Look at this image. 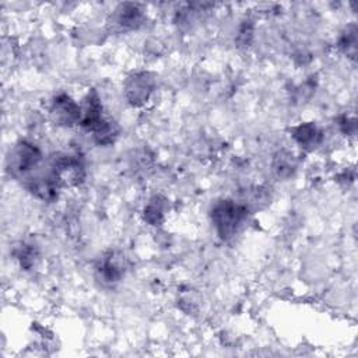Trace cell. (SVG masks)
I'll use <instances>...</instances> for the list:
<instances>
[{
	"instance_id": "1",
	"label": "cell",
	"mask_w": 358,
	"mask_h": 358,
	"mask_svg": "<svg viewBox=\"0 0 358 358\" xmlns=\"http://www.w3.org/2000/svg\"><path fill=\"white\" fill-rule=\"evenodd\" d=\"M249 208L242 201H235L232 199H222L214 203L210 211L211 224L217 235L227 241L232 238L242 224L246 221Z\"/></svg>"
},
{
	"instance_id": "2",
	"label": "cell",
	"mask_w": 358,
	"mask_h": 358,
	"mask_svg": "<svg viewBox=\"0 0 358 358\" xmlns=\"http://www.w3.org/2000/svg\"><path fill=\"white\" fill-rule=\"evenodd\" d=\"M49 171L60 189L78 186L85 179V168L83 161L77 155L71 154H59L53 157Z\"/></svg>"
},
{
	"instance_id": "3",
	"label": "cell",
	"mask_w": 358,
	"mask_h": 358,
	"mask_svg": "<svg viewBox=\"0 0 358 358\" xmlns=\"http://www.w3.org/2000/svg\"><path fill=\"white\" fill-rule=\"evenodd\" d=\"M49 115L53 123L62 127H71L80 124L81 105L66 92L55 95L49 105Z\"/></svg>"
},
{
	"instance_id": "4",
	"label": "cell",
	"mask_w": 358,
	"mask_h": 358,
	"mask_svg": "<svg viewBox=\"0 0 358 358\" xmlns=\"http://www.w3.org/2000/svg\"><path fill=\"white\" fill-rule=\"evenodd\" d=\"M42 159L41 150L25 140L18 141L8 157V168L14 175H27L35 169Z\"/></svg>"
},
{
	"instance_id": "5",
	"label": "cell",
	"mask_w": 358,
	"mask_h": 358,
	"mask_svg": "<svg viewBox=\"0 0 358 358\" xmlns=\"http://www.w3.org/2000/svg\"><path fill=\"white\" fill-rule=\"evenodd\" d=\"M155 88V78L150 71H137L124 81V96L131 106H143Z\"/></svg>"
},
{
	"instance_id": "6",
	"label": "cell",
	"mask_w": 358,
	"mask_h": 358,
	"mask_svg": "<svg viewBox=\"0 0 358 358\" xmlns=\"http://www.w3.org/2000/svg\"><path fill=\"white\" fill-rule=\"evenodd\" d=\"M144 11L136 3H123L112 14V24L119 31H133L144 24Z\"/></svg>"
},
{
	"instance_id": "7",
	"label": "cell",
	"mask_w": 358,
	"mask_h": 358,
	"mask_svg": "<svg viewBox=\"0 0 358 358\" xmlns=\"http://www.w3.org/2000/svg\"><path fill=\"white\" fill-rule=\"evenodd\" d=\"M291 137L298 147L313 151L323 140V131L315 122H302L291 129Z\"/></svg>"
},
{
	"instance_id": "8",
	"label": "cell",
	"mask_w": 358,
	"mask_h": 358,
	"mask_svg": "<svg viewBox=\"0 0 358 358\" xmlns=\"http://www.w3.org/2000/svg\"><path fill=\"white\" fill-rule=\"evenodd\" d=\"M103 115H102V103L101 99L96 94L95 90L88 91V94L84 96V102L81 105V120H80V126L87 130V131H92L102 120H103Z\"/></svg>"
},
{
	"instance_id": "9",
	"label": "cell",
	"mask_w": 358,
	"mask_h": 358,
	"mask_svg": "<svg viewBox=\"0 0 358 358\" xmlns=\"http://www.w3.org/2000/svg\"><path fill=\"white\" fill-rule=\"evenodd\" d=\"M96 277L98 280L105 285H115L120 281V278L124 274V264L122 256H117L115 253H109L106 257H103L96 268Z\"/></svg>"
},
{
	"instance_id": "10",
	"label": "cell",
	"mask_w": 358,
	"mask_h": 358,
	"mask_svg": "<svg viewBox=\"0 0 358 358\" xmlns=\"http://www.w3.org/2000/svg\"><path fill=\"white\" fill-rule=\"evenodd\" d=\"M168 211V201L165 197L152 196L143 208V220L151 227H159L165 222Z\"/></svg>"
},
{
	"instance_id": "11",
	"label": "cell",
	"mask_w": 358,
	"mask_h": 358,
	"mask_svg": "<svg viewBox=\"0 0 358 358\" xmlns=\"http://www.w3.org/2000/svg\"><path fill=\"white\" fill-rule=\"evenodd\" d=\"M271 171L280 179H288L296 171V158L287 150L277 151L271 161Z\"/></svg>"
},
{
	"instance_id": "12",
	"label": "cell",
	"mask_w": 358,
	"mask_h": 358,
	"mask_svg": "<svg viewBox=\"0 0 358 358\" xmlns=\"http://www.w3.org/2000/svg\"><path fill=\"white\" fill-rule=\"evenodd\" d=\"M91 133L98 145H110L119 137V126L115 120L105 117Z\"/></svg>"
},
{
	"instance_id": "13",
	"label": "cell",
	"mask_w": 358,
	"mask_h": 358,
	"mask_svg": "<svg viewBox=\"0 0 358 358\" xmlns=\"http://www.w3.org/2000/svg\"><path fill=\"white\" fill-rule=\"evenodd\" d=\"M337 48L340 52H343L344 55H347L351 59H355V53H357V28L354 24L348 25L341 35L338 36L337 41Z\"/></svg>"
},
{
	"instance_id": "14",
	"label": "cell",
	"mask_w": 358,
	"mask_h": 358,
	"mask_svg": "<svg viewBox=\"0 0 358 358\" xmlns=\"http://www.w3.org/2000/svg\"><path fill=\"white\" fill-rule=\"evenodd\" d=\"M14 256L17 259V262L20 263V266L24 270H29L36 264V260L39 257L38 250L34 245L29 243H20L14 248Z\"/></svg>"
},
{
	"instance_id": "15",
	"label": "cell",
	"mask_w": 358,
	"mask_h": 358,
	"mask_svg": "<svg viewBox=\"0 0 358 358\" xmlns=\"http://www.w3.org/2000/svg\"><path fill=\"white\" fill-rule=\"evenodd\" d=\"M253 22L250 20H245L242 21L239 29H238V35H236V43L241 48H246L250 45L252 39H253Z\"/></svg>"
},
{
	"instance_id": "16",
	"label": "cell",
	"mask_w": 358,
	"mask_h": 358,
	"mask_svg": "<svg viewBox=\"0 0 358 358\" xmlns=\"http://www.w3.org/2000/svg\"><path fill=\"white\" fill-rule=\"evenodd\" d=\"M337 127L338 130L345 136H354L357 133V122L355 117L348 115H341L337 119Z\"/></svg>"
}]
</instances>
